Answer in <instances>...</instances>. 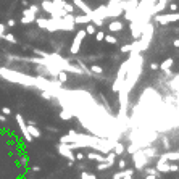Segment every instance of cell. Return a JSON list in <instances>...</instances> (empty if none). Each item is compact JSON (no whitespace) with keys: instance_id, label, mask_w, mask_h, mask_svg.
Listing matches in <instances>:
<instances>
[{"instance_id":"cell-1","label":"cell","mask_w":179,"mask_h":179,"mask_svg":"<svg viewBox=\"0 0 179 179\" xmlns=\"http://www.w3.org/2000/svg\"><path fill=\"white\" fill-rule=\"evenodd\" d=\"M153 20L160 24H168V23H174V21H179V13H155L153 15Z\"/></svg>"},{"instance_id":"cell-2","label":"cell","mask_w":179,"mask_h":179,"mask_svg":"<svg viewBox=\"0 0 179 179\" xmlns=\"http://www.w3.org/2000/svg\"><path fill=\"white\" fill-rule=\"evenodd\" d=\"M86 29H79L76 32V36H74V41H73V44H71V48H70V52L73 53V55H76L77 52H79V48H81V44H82V41L86 39Z\"/></svg>"},{"instance_id":"cell-3","label":"cell","mask_w":179,"mask_h":179,"mask_svg":"<svg viewBox=\"0 0 179 179\" xmlns=\"http://www.w3.org/2000/svg\"><path fill=\"white\" fill-rule=\"evenodd\" d=\"M132 161H134V168L136 170H142L149 165V158L142 153V150H137V152L132 153Z\"/></svg>"},{"instance_id":"cell-4","label":"cell","mask_w":179,"mask_h":179,"mask_svg":"<svg viewBox=\"0 0 179 179\" xmlns=\"http://www.w3.org/2000/svg\"><path fill=\"white\" fill-rule=\"evenodd\" d=\"M155 170L158 173H177L179 166L174 165V163H171V161H156Z\"/></svg>"},{"instance_id":"cell-5","label":"cell","mask_w":179,"mask_h":179,"mask_svg":"<svg viewBox=\"0 0 179 179\" xmlns=\"http://www.w3.org/2000/svg\"><path fill=\"white\" fill-rule=\"evenodd\" d=\"M57 150H58V153H60L61 156H65V158L73 160V161L76 160V158H74V153H73V150L68 147V144H65V142H60V144L57 145Z\"/></svg>"},{"instance_id":"cell-6","label":"cell","mask_w":179,"mask_h":179,"mask_svg":"<svg viewBox=\"0 0 179 179\" xmlns=\"http://www.w3.org/2000/svg\"><path fill=\"white\" fill-rule=\"evenodd\" d=\"M16 123H18V126H20L21 132H23L24 139H26L27 142H31V141H32V139H34V137H32L29 132H27V126H26V123H24V120H23V116H21V115H16Z\"/></svg>"},{"instance_id":"cell-7","label":"cell","mask_w":179,"mask_h":179,"mask_svg":"<svg viewBox=\"0 0 179 179\" xmlns=\"http://www.w3.org/2000/svg\"><path fill=\"white\" fill-rule=\"evenodd\" d=\"M158 161H179V150L177 152H166L161 153Z\"/></svg>"},{"instance_id":"cell-8","label":"cell","mask_w":179,"mask_h":179,"mask_svg":"<svg viewBox=\"0 0 179 179\" xmlns=\"http://www.w3.org/2000/svg\"><path fill=\"white\" fill-rule=\"evenodd\" d=\"M86 158L91 160V161H95V163H102V161H107V156H105L102 152H91V153H87Z\"/></svg>"},{"instance_id":"cell-9","label":"cell","mask_w":179,"mask_h":179,"mask_svg":"<svg viewBox=\"0 0 179 179\" xmlns=\"http://www.w3.org/2000/svg\"><path fill=\"white\" fill-rule=\"evenodd\" d=\"M32 21H36V13L32 12V10L29 8V10H24L23 12V18H21V23H24V24H27V23H32Z\"/></svg>"},{"instance_id":"cell-10","label":"cell","mask_w":179,"mask_h":179,"mask_svg":"<svg viewBox=\"0 0 179 179\" xmlns=\"http://www.w3.org/2000/svg\"><path fill=\"white\" fill-rule=\"evenodd\" d=\"M73 3H74V5L81 10L82 13H86V15H91V13H92L91 7H89V5H87L86 2H84V0H73Z\"/></svg>"},{"instance_id":"cell-11","label":"cell","mask_w":179,"mask_h":179,"mask_svg":"<svg viewBox=\"0 0 179 179\" xmlns=\"http://www.w3.org/2000/svg\"><path fill=\"white\" fill-rule=\"evenodd\" d=\"M26 126H27V132H29V134H31V136L34 137V139H39V137L42 136V134H41V131L37 129V127H36V124H34V123H32V121H27V123H26Z\"/></svg>"},{"instance_id":"cell-12","label":"cell","mask_w":179,"mask_h":179,"mask_svg":"<svg viewBox=\"0 0 179 179\" xmlns=\"http://www.w3.org/2000/svg\"><path fill=\"white\" fill-rule=\"evenodd\" d=\"M92 21V16L91 15H79V16H74V24H87Z\"/></svg>"},{"instance_id":"cell-13","label":"cell","mask_w":179,"mask_h":179,"mask_svg":"<svg viewBox=\"0 0 179 179\" xmlns=\"http://www.w3.org/2000/svg\"><path fill=\"white\" fill-rule=\"evenodd\" d=\"M108 31L110 32H121L123 31V23L121 21H111L108 24Z\"/></svg>"},{"instance_id":"cell-14","label":"cell","mask_w":179,"mask_h":179,"mask_svg":"<svg viewBox=\"0 0 179 179\" xmlns=\"http://www.w3.org/2000/svg\"><path fill=\"white\" fill-rule=\"evenodd\" d=\"M173 65H174V60H173V58H166L161 65H158V70H161V71H170L173 68Z\"/></svg>"},{"instance_id":"cell-15","label":"cell","mask_w":179,"mask_h":179,"mask_svg":"<svg viewBox=\"0 0 179 179\" xmlns=\"http://www.w3.org/2000/svg\"><path fill=\"white\" fill-rule=\"evenodd\" d=\"M55 77L58 79V82H60V84H65L66 81H68V73L63 71V70H60V71L57 73V76H55Z\"/></svg>"},{"instance_id":"cell-16","label":"cell","mask_w":179,"mask_h":179,"mask_svg":"<svg viewBox=\"0 0 179 179\" xmlns=\"http://www.w3.org/2000/svg\"><path fill=\"white\" fill-rule=\"evenodd\" d=\"M60 118L63 120V121H71V120H73V113L65 108V110H61V111H60Z\"/></svg>"},{"instance_id":"cell-17","label":"cell","mask_w":179,"mask_h":179,"mask_svg":"<svg viewBox=\"0 0 179 179\" xmlns=\"http://www.w3.org/2000/svg\"><path fill=\"white\" fill-rule=\"evenodd\" d=\"M124 145H123L121 142H115V145H113V152L116 153V155H123L124 153Z\"/></svg>"},{"instance_id":"cell-18","label":"cell","mask_w":179,"mask_h":179,"mask_svg":"<svg viewBox=\"0 0 179 179\" xmlns=\"http://www.w3.org/2000/svg\"><path fill=\"white\" fill-rule=\"evenodd\" d=\"M103 42H107V44H110V45H115L116 42H118V39H116L115 36H111V34H107L105 32V37H103Z\"/></svg>"},{"instance_id":"cell-19","label":"cell","mask_w":179,"mask_h":179,"mask_svg":"<svg viewBox=\"0 0 179 179\" xmlns=\"http://www.w3.org/2000/svg\"><path fill=\"white\" fill-rule=\"evenodd\" d=\"M95 31H97V27L94 26L92 23H87L86 24V34L87 36H94V34H95Z\"/></svg>"},{"instance_id":"cell-20","label":"cell","mask_w":179,"mask_h":179,"mask_svg":"<svg viewBox=\"0 0 179 179\" xmlns=\"http://www.w3.org/2000/svg\"><path fill=\"white\" fill-rule=\"evenodd\" d=\"M89 71H91L92 74H102V73H103V68H102L100 65H92L91 68H89Z\"/></svg>"},{"instance_id":"cell-21","label":"cell","mask_w":179,"mask_h":179,"mask_svg":"<svg viewBox=\"0 0 179 179\" xmlns=\"http://www.w3.org/2000/svg\"><path fill=\"white\" fill-rule=\"evenodd\" d=\"M113 165L108 163V161H102V163H97V171H103V170H108Z\"/></svg>"},{"instance_id":"cell-22","label":"cell","mask_w":179,"mask_h":179,"mask_svg":"<svg viewBox=\"0 0 179 179\" xmlns=\"http://www.w3.org/2000/svg\"><path fill=\"white\" fill-rule=\"evenodd\" d=\"M142 153H144L145 156H147V158H150V156H153V155L156 153V150H155V149H152V147L149 145V149H144V150H142Z\"/></svg>"},{"instance_id":"cell-23","label":"cell","mask_w":179,"mask_h":179,"mask_svg":"<svg viewBox=\"0 0 179 179\" xmlns=\"http://www.w3.org/2000/svg\"><path fill=\"white\" fill-rule=\"evenodd\" d=\"M132 176H134V171L132 170H123V177L121 179H132Z\"/></svg>"},{"instance_id":"cell-24","label":"cell","mask_w":179,"mask_h":179,"mask_svg":"<svg viewBox=\"0 0 179 179\" xmlns=\"http://www.w3.org/2000/svg\"><path fill=\"white\" fill-rule=\"evenodd\" d=\"M81 179H97V176L94 173H89V171H82L81 173Z\"/></svg>"},{"instance_id":"cell-25","label":"cell","mask_w":179,"mask_h":179,"mask_svg":"<svg viewBox=\"0 0 179 179\" xmlns=\"http://www.w3.org/2000/svg\"><path fill=\"white\" fill-rule=\"evenodd\" d=\"M3 41H7V42H12V44H16V42H18V41H16V39H15V36L13 34H3Z\"/></svg>"},{"instance_id":"cell-26","label":"cell","mask_w":179,"mask_h":179,"mask_svg":"<svg viewBox=\"0 0 179 179\" xmlns=\"http://www.w3.org/2000/svg\"><path fill=\"white\" fill-rule=\"evenodd\" d=\"M139 149H142L141 145H137V144H132V145H129V147H127V152H129V153L132 155L134 152H137Z\"/></svg>"},{"instance_id":"cell-27","label":"cell","mask_w":179,"mask_h":179,"mask_svg":"<svg viewBox=\"0 0 179 179\" xmlns=\"http://www.w3.org/2000/svg\"><path fill=\"white\" fill-rule=\"evenodd\" d=\"M103 37H105L103 31H95V41L97 42H103Z\"/></svg>"},{"instance_id":"cell-28","label":"cell","mask_w":179,"mask_h":179,"mask_svg":"<svg viewBox=\"0 0 179 179\" xmlns=\"http://www.w3.org/2000/svg\"><path fill=\"white\" fill-rule=\"evenodd\" d=\"M131 50H132V44H126V45H123L120 48V52L121 53H127V52H131Z\"/></svg>"},{"instance_id":"cell-29","label":"cell","mask_w":179,"mask_h":179,"mask_svg":"<svg viewBox=\"0 0 179 179\" xmlns=\"http://www.w3.org/2000/svg\"><path fill=\"white\" fill-rule=\"evenodd\" d=\"M63 10H65V13H73V10H74V7H73L71 3H63Z\"/></svg>"},{"instance_id":"cell-30","label":"cell","mask_w":179,"mask_h":179,"mask_svg":"<svg viewBox=\"0 0 179 179\" xmlns=\"http://www.w3.org/2000/svg\"><path fill=\"white\" fill-rule=\"evenodd\" d=\"M145 173H147V174H153V176H158L160 177V173L155 170V168H147V170H145Z\"/></svg>"},{"instance_id":"cell-31","label":"cell","mask_w":179,"mask_h":179,"mask_svg":"<svg viewBox=\"0 0 179 179\" xmlns=\"http://www.w3.org/2000/svg\"><path fill=\"white\" fill-rule=\"evenodd\" d=\"M74 158H76V160H79V161H82L84 158H86V155H84L82 152H77V153H74Z\"/></svg>"},{"instance_id":"cell-32","label":"cell","mask_w":179,"mask_h":179,"mask_svg":"<svg viewBox=\"0 0 179 179\" xmlns=\"http://www.w3.org/2000/svg\"><path fill=\"white\" fill-rule=\"evenodd\" d=\"M163 147H165L166 150H170V147H171V145H170V141H168V137H163Z\"/></svg>"},{"instance_id":"cell-33","label":"cell","mask_w":179,"mask_h":179,"mask_svg":"<svg viewBox=\"0 0 179 179\" xmlns=\"http://www.w3.org/2000/svg\"><path fill=\"white\" fill-rule=\"evenodd\" d=\"M5 29H7V26H5V24H2V23H0V39H2V37H3V32H5Z\"/></svg>"},{"instance_id":"cell-34","label":"cell","mask_w":179,"mask_h":179,"mask_svg":"<svg viewBox=\"0 0 179 179\" xmlns=\"http://www.w3.org/2000/svg\"><path fill=\"white\" fill-rule=\"evenodd\" d=\"M123 177V170L121 171H118V173H115L113 174V179H121Z\"/></svg>"},{"instance_id":"cell-35","label":"cell","mask_w":179,"mask_h":179,"mask_svg":"<svg viewBox=\"0 0 179 179\" xmlns=\"http://www.w3.org/2000/svg\"><path fill=\"white\" fill-rule=\"evenodd\" d=\"M2 111H3V115H5V116H7V115H10V113H12V110H10L8 107H2Z\"/></svg>"},{"instance_id":"cell-36","label":"cell","mask_w":179,"mask_h":179,"mask_svg":"<svg viewBox=\"0 0 179 179\" xmlns=\"http://www.w3.org/2000/svg\"><path fill=\"white\" fill-rule=\"evenodd\" d=\"M118 165H120V170H124V168H126V161L124 160H120Z\"/></svg>"},{"instance_id":"cell-37","label":"cell","mask_w":179,"mask_h":179,"mask_svg":"<svg viewBox=\"0 0 179 179\" xmlns=\"http://www.w3.org/2000/svg\"><path fill=\"white\" fill-rule=\"evenodd\" d=\"M170 10H171V12H176V10H177V5H176V3H170Z\"/></svg>"},{"instance_id":"cell-38","label":"cell","mask_w":179,"mask_h":179,"mask_svg":"<svg viewBox=\"0 0 179 179\" xmlns=\"http://www.w3.org/2000/svg\"><path fill=\"white\" fill-rule=\"evenodd\" d=\"M150 70L156 71V70H158V65H156V63H150Z\"/></svg>"},{"instance_id":"cell-39","label":"cell","mask_w":179,"mask_h":179,"mask_svg":"<svg viewBox=\"0 0 179 179\" xmlns=\"http://www.w3.org/2000/svg\"><path fill=\"white\" fill-rule=\"evenodd\" d=\"M173 45H174L176 48H179V39H174V41H173Z\"/></svg>"},{"instance_id":"cell-40","label":"cell","mask_w":179,"mask_h":179,"mask_svg":"<svg viewBox=\"0 0 179 179\" xmlns=\"http://www.w3.org/2000/svg\"><path fill=\"white\" fill-rule=\"evenodd\" d=\"M7 26H10V27H13V26H15V20H8V23H7Z\"/></svg>"},{"instance_id":"cell-41","label":"cell","mask_w":179,"mask_h":179,"mask_svg":"<svg viewBox=\"0 0 179 179\" xmlns=\"http://www.w3.org/2000/svg\"><path fill=\"white\" fill-rule=\"evenodd\" d=\"M0 121H2V123H7V118H5V115H0Z\"/></svg>"},{"instance_id":"cell-42","label":"cell","mask_w":179,"mask_h":179,"mask_svg":"<svg viewBox=\"0 0 179 179\" xmlns=\"http://www.w3.org/2000/svg\"><path fill=\"white\" fill-rule=\"evenodd\" d=\"M153 177H156V176H153V174H147V177H145V179H153Z\"/></svg>"},{"instance_id":"cell-43","label":"cell","mask_w":179,"mask_h":179,"mask_svg":"<svg viewBox=\"0 0 179 179\" xmlns=\"http://www.w3.org/2000/svg\"><path fill=\"white\" fill-rule=\"evenodd\" d=\"M153 179H160V177H158V176H156V177H153Z\"/></svg>"}]
</instances>
